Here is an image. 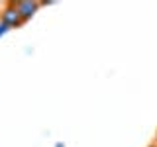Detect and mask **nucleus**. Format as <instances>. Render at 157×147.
<instances>
[{
  "label": "nucleus",
  "mask_w": 157,
  "mask_h": 147,
  "mask_svg": "<svg viewBox=\"0 0 157 147\" xmlns=\"http://www.w3.org/2000/svg\"><path fill=\"white\" fill-rule=\"evenodd\" d=\"M14 6H16V10L20 12V16H22V20L26 22L28 18H32L33 14L37 12V8H39V2H28V0H20V2H16Z\"/></svg>",
  "instance_id": "f03ea898"
},
{
  "label": "nucleus",
  "mask_w": 157,
  "mask_h": 147,
  "mask_svg": "<svg viewBox=\"0 0 157 147\" xmlns=\"http://www.w3.org/2000/svg\"><path fill=\"white\" fill-rule=\"evenodd\" d=\"M6 32H8V26H6V24H0V37H2Z\"/></svg>",
  "instance_id": "7ed1b4c3"
},
{
  "label": "nucleus",
  "mask_w": 157,
  "mask_h": 147,
  "mask_svg": "<svg viewBox=\"0 0 157 147\" xmlns=\"http://www.w3.org/2000/svg\"><path fill=\"white\" fill-rule=\"evenodd\" d=\"M2 24H6L8 28H20L24 24V20H22V16H20V12L16 10V6L14 4H10L8 8H4L2 10Z\"/></svg>",
  "instance_id": "f257e3e1"
}]
</instances>
